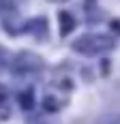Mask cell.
<instances>
[{
	"instance_id": "1",
	"label": "cell",
	"mask_w": 120,
	"mask_h": 124,
	"mask_svg": "<svg viewBox=\"0 0 120 124\" xmlns=\"http://www.w3.org/2000/svg\"><path fill=\"white\" fill-rule=\"evenodd\" d=\"M60 22H62V34H67V32L71 30V26H73V19L67 13H60Z\"/></svg>"
},
{
	"instance_id": "2",
	"label": "cell",
	"mask_w": 120,
	"mask_h": 124,
	"mask_svg": "<svg viewBox=\"0 0 120 124\" xmlns=\"http://www.w3.org/2000/svg\"><path fill=\"white\" fill-rule=\"evenodd\" d=\"M118 124H120V120H118Z\"/></svg>"
}]
</instances>
